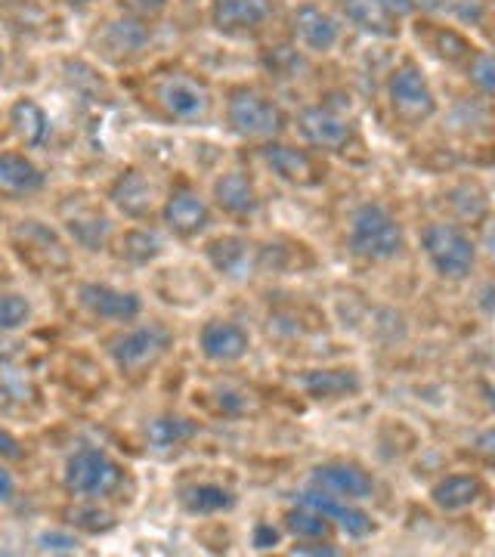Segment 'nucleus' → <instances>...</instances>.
Wrapping results in <instances>:
<instances>
[{
    "label": "nucleus",
    "instance_id": "1",
    "mask_svg": "<svg viewBox=\"0 0 495 557\" xmlns=\"http://www.w3.org/2000/svg\"><path fill=\"white\" fill-rule=\"evenodd\" d=\"M350 251L362 260L384 263V260L399 258L406 251V233L399 226V220L378 201L359 205L350 218Z\"/></svg>",
    "mask_w": 495,
    "mask_h": 557
},
{
    "label": "nucleus",
    "instance_id": "2",
    "mask_svg": "<svg viewBox=\"0 0 495 557\" xmlns=\"http://www.w3.org/2000/svg\"><path fill=\"white\" fill-rule=\"evenodd\" d=\"M174 335L161 322H143L109 341V359L124 379H139L152 372L171 354Z\"/></svg>",
    "mask_w": 495,
    "mask_h": 557
},
{
    "label": "nucleus",
    "instance_id": "3",
    "mask_svg": "<svg viewBox=\"0 0 495 557\" xmlns=\"http://www.w3.org/2000/svg\"><path fill=\"white\" fill-rule=\"evenodd\" d=\"M124 483V468L106 449L84 446L72 453L62 471V486L75 498H109Z\"/></svg>",
    "mask_w": 495,
    "mask_h": 557
},
{
    "label": "nucleus",
    "instance_id": "4",
    "mask_svg": "<svg viewBox=\"0 0 495 557\" xmlns=\"http://www.w3.org/2000/svg\"><path fill=\"white\" fill-rule=\"evenodd\" d=\"M421 248L431 260V267L443 278L461 282V278L471 276V270H474L477 245L458 223H443V220L428 223L421 230Z\"/></svg>",
    "mask_w": 495,
    "mask_h": 557
},
{
    "label": "nucleus",
    "instance_id": "5",
    "mask_svg": "<svg viewBox=\"0 0 495 557\" xmlns=\"http://www.w3.org/2000/svg\"><path fill=\"white\" fill-rule=\"evenodd\" d=\"M226 124L242 139H276L285 131V115L263 94L238 87L226 100Z\"/></svg>",
    "mask_w": 495,
    "mask_h": 557
},
{
    "label": "nucleus",
    "instance_id": "6",
    "mask_svg": "<svg viewBox=\"0 0 495 557\" xmlns=\"http://www.w3.org/2000/svg\"><path fill=\"white\" fill-rule=\"evenodd\" d=\"M10 242L16 248L28 267H35L40 276H53V273H65L72 267L69 248L65 242L40 220H20L10 233Z\"/></svg>",
    "mask_w": 495,
    "mask_h": 557
},
{
    "label": "nucleus",
    "instance_id": "7",
    "mask_svg": "<svg viewBox=\"0 0 495 557\" xmlns=\"http://www.w3.org/2000/svg\"><path fill=\"white\" fill-rule=\"evenodd\" d=\"M156 102L168 119L183 121V124H198L211 115L214 97L208 84L186 72H171L156 84Z\"/></svg>",
    "mask_w": 495,
    "mask_h": 557
},
{
    "label": "nucleus",
    "instance_id": "8",
    "mask_svg": "<svg viewBox=\"0 0 495 557\" xmlns=\"http://www.w3.org/2000/svg\"><path fill=\"white\" fill-rule=\"evenodd\" d=\"M387 100H391L396 119L406 121V124H421V121L434 119L436 112L434 87H431L428 75L421 72V65H416L412 60L403 62L391 75Z\"/></svg>",
    "mask_w": 495,
    "mask_h": 557
},
{
    "label": "nucleus",
    "instance_id": "9",
    "mask_svg": "<svg viewBox=\"0 0 495 557\" xmlns=\"http://www.w3.org/2000/svg\"><path fill=\"white\" fill-rule=\"evenodd\" d=\"M78 304L102 322H134L143 313V298L137 292H124L109 282H81Z\"/></svg>",
    "mask_w": 495,
    "mask_h": 557
},
{
    "label": "nucleus",
    "instance_id": "10",
    "mask_svg": "<svg viewBox=\"0 0 495 557\" xmlns=\"http://www.w3.org/2000/svg\"><path fill=\"white\" fill-rule=\"evenodd\" d=\"M161 220L177 239H196L211 226V205L196 189L180 186L161 205Z\"/></svg>",
    "mask_w": 495,
    "mask_h": 557
},
{
    "label": "nucleus",
    "instance_id": "11",
    "mask_svg": "<svg viewBox=\"0 0 495 557\" xmlns=\"http://www.w3.org/2000/svg\"><path fill=\"white\" fill-rule=\"evenodd\" d=\"M198 350H201V357L218 362V366H230V362L248 357L251 335L245 325H238L233 319H211L198 332Z\"/></svg>",
    "mask_w": 495,
    "mask_h": 557
},
{
    "label": "nucleus",
    "instance_id": "12",
    "mask_svg": "<svg viewBox=\"0 0 495 557\" xmlns=\"http://www.w3.org/2000/svg\"><path fill=\"white\" fill-rule=\"evenodd\" d=\"M297 131L319 152H337L354 137L350 121L344 119V115H337L332 106H310V109H304L297 115Z\"/></svg>",
    "mask_w": 495,
    "mask_h": 557
},
{
    "label": "nucleus",
    "instance_id": "13",
    "mask_svg": "<svg viewBox=\"0 0 495 557\" xmlns=\"http://www.w3.org/2000/svg\"><path fill=\"white\" fill-rule=\"evenodd\" d=\"M310 486H317L329 496L347 498V502H362V498H372V493H375L372 474L362 471L359 465H350V461H329V465L313 468Z\"/></svg>",
    "mask_w": 495,
    "mask_h": 557
},
{
    "label": "nucleus",
    "instance_id": "14",
    "mask_svg": "<svg viewBox=\"0 0 495 557\" xmlns=\"http://www.w3.org/2000/svg\"><path fill=\"white\" fill-rule=\"evenodd\" d=\"M263 161L273 168V174L292 186H300V189H310V186H319L325 180V168L319 164L307 149H297V146H285V143H267L263 146Z\"/></svg>",
    "mask_w": 495,
    "mask_h": 557
},
{
    "label": "nucleus",
    "instance_id": "15",
    "mask_svg": "<svg viewBox=\"0 0 495 557\" xmlns=\"http://www.w3.org/2000/svg\"><path fill=\"white\" fill-rule=\"evenodd\" d=\"M292 35L307 53H332L341 40V25L317 3H300L292 13Z\"/></svg>",
    "mask_w": 495,
    "mask_h": 557
},
{
    "label": "nucleus",
    "instance_id": "16",
    "mask_svg": "<svg viewBox=\"0 0 495 557\" xmlns=\"http://www.w3.org/2000/svg\"><path fill=\"white\" fill-rule=\"evenodd\" d=\"M273 16V0H214L211 25L220 35H255Z\"/></svg>",
    "mask_w": 495,
    "mask_h": 557
},
{
    "label": "nucleus",
    "instance_id": "17",
    "mask_svg": "<svg viewBox=\"0 0 495 557\" xmlns=\"http://www.w3.org/2000/svg\"><path fill=\"white\" fill-rule=\"evenodd\" d=\"M62 223H65V233L72 236V242L94 251V255L106 251L112 242V220L106 218L97 205H84V201L72 199L62 208Z\"/></svg>",
    "mask_w": 495,
    "mask_h": 557
},
{
    "label": "nucleus",
    "instance_id": "18",
    "mask_svg": "<svg viewBox=\"0 0 495 557\" xmlns=\"http://www.w3.org/2000/svg\"><path fill=\"white\" fill-rule=\"evenodd\" d=\"M149 40H152V32H149V22H139L131 20V16H124V20L109 22L102 32H99V53L106 57V60L112 62H131L134 57H139L146 47H149Z\"/></svg>",
    "mask_w": 495,
    "mask_h": 557
},
{
    "label": "nucleus",
    "instance_id": "19",
    "mask_svg": "<svg viewBox=\"0 0 495 557\" xmlns=\"http://www.w3.org/2000/svg\"><path fill=\"white\" fill-rule=\"evenodd\" d=\"M300 505H310V508H317L319 515H325V518L337 523L344 533L350 539H366L372 530H375V523L372 518L357 508V505H350L347 498H337V496H329V493H322L317 486H310V490H304L300 496H297Z\"/></svg>",
    "mask_w": 495,
    "mask_h": 557
},
{
    "label": "nucleus",
    "instance_id": "20",
    "mask_svg": "<svg viewBox=\"0 0 495 557\" xmlns=\"http://www.w3.org/2000/svg\"><path fill=\"white\" fill-rule=\"evenodd\" d=\"M47 186V177L35 161L22 152H0V199H35Z\"/></svg>",
    "mask_w": 495,
    "mask_h": 557
},
{
    "label": "nucleus",
    "instance_id": "21",
    "mask_svg": "<svg viewBox=\"0 0 495 557\" xmlns=\"http://www.w3.org/2000/svg\"><path fill=\"white\" fill-rule=\"evenodd\" d=\"M205 258L208 263L218 270L223 278H248L255 273V267H258V251H255V245L248 239H242V236H218V239H211L205 245Z\"/></svg>",
    "mask_w": 495,
    "mask_h": 557
},
{
    "label": "nucleus",
    "instance_id": "22",
    "mask_svg": "<svg viewBox=\"0 0 495 557\" xmlns=\"http://www.w3.org/2000/svg\"><path fill=\"white\" fill-rule=\"evenodd\" d=\"M109 201L124 218L149 220L156 211V186L143 171H124L109 186Z\"/></svg>",
    "mask_w": 495,
    "mask_h": 557
},
{
    "label": "nucleus",
    "instance_id": "23",
    "mask_svg": "<svg viewBox=\"0 0 495 557\" xmlns=\"http://www.w3.org/2000/svg\"><path fill=\"white\" fill-rule=\"evenodd\" d=\"M214 201L223 214L238 220L255 218L260 211V193L258 183L245 171H226L223 177L214 183Z\"/></svg>",
    "mask_w": 495,
    "mask_h": 557
},
{
    "label": "nucleus",
    "instance_id": "24",
    "mask_svg": "<svg viewBox=\"0 0 495 557\" xmlns=\"http://www.w3.org/2000/svg\"><path fill=\"white\" fill-rule=\"evenodd\" d=\"M198 437V424L186 416H156L146 424V443L156 456H174Z\"/></svg>",
    "mask_w": 495,
    "mask_h": 557
},
{
    "label": "nucleus",
    "instance_id": "25",
    "mask_svg": "<svg viewBox=\"0 0 495 557\" xmlns=\"http://www.w3.org/2000/svg\"><path fill=\"white\" fill-rule=\"evenodd\" d=\"M341 7V16L350 22L354 28H359L362 35H372V38H396L399 35V25L387 7L381 0H337Z\"/></svg>",
    "mask_w": 495,
    "mask_h": 557
},
{
    "label": "nucleus",
    "instance_id": "26",
    "mask_svg": "<svg viewBox=\"0 0 495 557\" xmlns=\"http://www.w3.org/2000/svg\"><path fill=\"white\" fill-rule=\"evenodd\" d=\"M300 387L313 399H344L357 397L362 391V379L354 369H310L300 375Z\"/></svg>",
    "mask_w": 495,
    "mask_h": 557
},
{
    "label": "nucleus",
    "instance_id": "27",
    "mask_svg": "<svg viewBox=\"0 0 495 557\" xmlns=\"http://www.w3.org/2000/svg\"><path fill=\"white\" fill-rule=\"evenodd\" d=\"M180 508L193 518H211L220 511H230L236 505L233 490L220 486V483H186L177 490Z\"/></svg>",
    "mask_w": 495,
    "mask_h": 557
},
{
    "label": "nucleus",
    "instance_id": "28",
    "mask_svg": "<svg viewBox=\"0 0 495 557\" xmlns=\"http://www.w3.org/2000/svg\"><path fill=\"white\" fill-rule=\"evenodd\" d=\"M486 496V486L483 480L474 474H453V478H443L431 490V502H434L440 511H465L477 505L480 498Z\"/></svg>",
    "mask_w": 495,
    "mask_h": 557
},
{
    "label": "nucleus",
    "instance_id": "29",
    "mask_svg": "<svg viewBox=\"0 0 495 557\" xmlns=\"http://www.w3.org/2000/svg\"><path fill=\"white\" fill-rule=\"evenodd\" d=\"M10 127L32 149L44 146L47 137H50V119H47V112L35 100H28V97H22V100L10 106Z\"/></svg>",
    "mask_w": 495,
    "mask_h": 557
},
{
    "label": "nucleus",
    "instance_id": "30",
    "mask_svg": "<svg viewBox=\"0 0 495 557\" xmlns=\"http://www.w3.org/2000/svg\"><path fill=\"white\" fill-rule=\"evenodd\" d=\"M161 251H164V242H161L152 230H143V226L127 230L119 239L121 260H127V263H134V267H146V263L159 260Z\"/></svg>",
    "mask_w": 495,
    "mask_h": 557
},
{
    "label": "nucleus",
    "instance_id": "31",
    "mask_svg": "<svg viewBox=\"0 0 495 557\" xmlns=\"http://www.w3.org/2000/svg\"><path fill=\"white\" fill-rule=\"evenodd\" d=\"M285 527H288V533L295 539H313V542H322L332 533V520L325 518V515H319L317 508H310V505H300L297 511H288L285 515Z\"/></svg>",
    "mask_w": 495,
    "mask_h": 557
},
{
    "label": "nucleus",
    "instance_id": "32",
    "mask_svg": "<svg viewBox=\"0 0 495 557\" xmlns=\"http://www.w3.org/2000/svg\"><path fill=\"white\" fill-rule=\"evenodd\" d=\"M65 518L72 527H78L84 533H109L115 527V515L99 508L97 498H84V505H75L65 511Z\"/></svg>",
    "mask_w": 495,
    "mask_h": 557
},
{
    "label": "nucleus",
    "instance_id": "33",
    "mask_svg": "<svg viewBox=\"0 0 495 557\" xmlns=\"http://www.w3.org/2000/svg\"><path fill=\"white\" fill-rule=\"evenodd\" d=\"M32 322V304L16 292H0V335L20 332Z\"/></svg>",
    "mask_w": 495,
    "mask_h": 557
},
{
    "label": "nucleus",
    "instance_id": "34",
    "mask_svg": "<svg viewBox=\"0 0 495 557\" xmlns=\"http://www.w3.org/2000/svg\"><path fill=\"white\" fill-rule=\"evenodd\" d=\"M434 50L436 57H443L446 62L471 60L477 50L471 47V40L465 38L456 28H436L434 32Z\"/></svg>",
    "mask_w": 495,
    "mask_h": 557
},
{
    "label": "nucleus",
    "instance_id": "35",
    "mask_svg": "<svg viewBox=\"0 0 495 557\" xmlns=\"http://www.w3.org/2000/svg\"><path fill=\"white\" fill-rule=\"evenodd\" d=\"M468 81L474 84L480 94L495 100V53L493 50H477L468 60Z\"/></svg>",
    "mask_w": 495,
    "mask_h": 557
},
{
    "label": "nucleus",
    "instance_id": "36",
    "mask_svg": "<svg viewBox=\"0 0 495 557\" xmlns=\"http://www.w3.org/2000/svg\"><path fill=\"white\" fill-rule=\"evenodd\" d=\"M171 0H119V10L124 16L139 22H156L168 13Z\"/></svg>",
    "mask_w": 495,
    "mask_h": 557
},
{
    "label": "nucleus",
    "instance_id": "37",
    "mask_svg": "<svg viewBox=\"0 0 495 557\" xmlns=\"http://www.w3.org/2000/svg\"><path fill=\"white\" fill-rule=\"evenodd\" d=\"M38 552H50V555H75L81 552V542L72 533L62 530H47L38 536Z\"/></svg>",
    "mask_w": 495,
    "mask_h": 557
},
{
    "label": "nucleus",
    "instance_id": "38",
    "mask_svg": "<svg viewBox=\"0 0 495 557\" xmlns=\"http://www.w3.org/2000/svg\"><path fill=\"white\" fill-rule=\"evenodd\" d=\"M387 7V13L394 20H406V16H418V13H431L440 7V0H381Z\"/></svg>",
    "mask_w": 495,
    "mask_h": 557
},
{
    "label": "nucleus",
    "instance_id": "39",
    "mask_svg": "<svg viewBox=\"0 0 495 557\" xmlns=\"http://www.w3.org/2000/svg\"><path fill=\"white\" fill-rule=\"evenodd\" d=\"M22 456H25V449L20 440L0 428V461H22Z\"/></svg>",
    "mask_w": 495,
    "mask_h": 557
},
{
    "label": "nucleus",
    "instance_id": "40",
    "mask_svg": "<svg viewBox=\"0 0 495 557\" xmlns=\"http://www.w3.org/2000/svg\"><path fill=\"white\" fill-rule=\"evenodd\" d=\"M16 498V478H13V471L0 461V505H7V502H13Z\"/></svg>",
    "mask_w": 495,
    "mask_h": 557
},
{
    "label": "nucleus",
    "instance_id": "41",
    "mask_svg": "<svg viewBox=\"0 0 495 557\" xmlns=\"http://www.w3.org/2000/svg\"><path fill=\"white\" fill-rule=\"evenodd\" d=\"M276 545H279L276 527H270V523H260L258 530H255V548L267 552V548H276Z\"/></svg>",
    "mask_w": 495,
    "mask_h": 557
},
{
    "label": "nucleus",
    "instance_id": "42",
    "mask_svg": "<svg viewBox=\"0 0 495 557\" xmlns=\"http://www.w3.org/2000/svg\"><path fill=\"white\" fill-rule=\"evenodd\" d=\"M477 453L486 458V461H493L495 465V428L483 431V434L477 437Z\"/></svg>",
    "mask_w": 495,
    "mask_h": 557
},
{
    "label": "nucleus",
    "instance_id": "43",
    "mask_svg": "<svg viewBox=\"0 0 495 557\" xmlns=\"http://www.w3.org/2000/svg\"><path fill=\"white\" fill-rule=\"evenodd\" d=\"M295 555H337V548H332V545H297Z\"/></svg>",
    "mask_w": 495,
    "mask_h": 557
},
{
    "label": "nucleus",
    "instance_id": "44",
    "mask_svg": "<svg viewBox=\"0 0 495 557\" xmlns=\"http://www.w3.org/2000/svg\"><path fill=\"white\" fill-rule=\"evenodd\" d=\"M483 248H486V255L495 260V220H490L486 230H483Z\"/></svg>",
    "mask_w": 495,
    "mask_h": 557
},
{
    "label": "nucleus",
    "instance_id": "45",
    "mask_svg": "<svg viewBox=\"0 0 495 557\" xmlns=\"http://www.w3.org/2000/svg\"><path fill=\"white\" fill-rule=\"evenodd\" d=\"M65 7H84V3H90V0H60Z\"/></svg>",
    "mask_w": 495,
    "mask_h": 557
}]
</instances>
